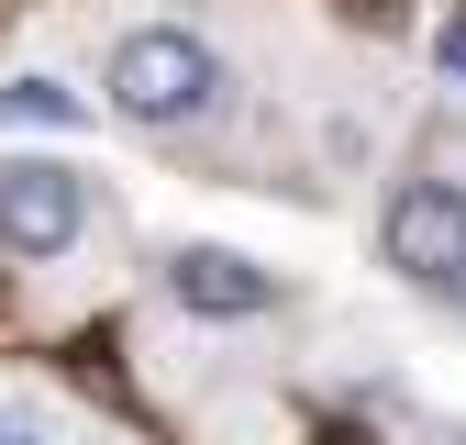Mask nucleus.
I'll return each mask as SVG.
<instances>
[{"label": "nucleus", "mask_w": 466, "mask_h": 445, "mask_svg": "<svg viewBox=\"0 0 466 445\" xmlns=\"http://www.w3.org/2000/svg\"><path fill=\"white\" fill-rule=\"evenodd\" d=\"M0 111H12V123H56V134H67V123H78V89H56V78H12V89H0Z\"/></svg>", "instance_id": "nucleus-5"}, {"label": "nucleus", "mask_w": 466, "mask_h": 445, "mask_svg": "<svg viewBox=\"0 0 466 445\" xmlns=\"http://www.w3.org/2000/svg\"><path fill=\"white\" fill-rule=\"evenodd\" d=\"M311 445H378V434H356V423H322V434H311Z\"/></svg>", "instance_id": "nucleus-7"}, {"label": "nucleus", "mask_w": 466, "mask_h": 445, "mask_svg": "<svg viewBox=\"0 0 466 445\" xmlns=\"http://www.w3.org/2000/svg\"><path fill=\"white\" fill-rule=\"evenodd\" d=\"M89 234V179L56 156H12L0 167V245L12 256H67Z\"/></svg>", "instance_id": "nucleus-3"}, {"label": "nucleus", "mask_w": 466, "mask_h": 445, "mask_svg": "<svg viewBox=\"0 0 466 445\" xmlns=\"http://www.w3.org/2000/svg\"><path fill=\"white\" fill-rule=\"evenodd\" d=\"M433 56H444V67H455V78H466V12L444 23V45H433Z\"/></svg>", "instance_id": "nucleus-6"}, {"label": "nucleus", "mask_w": 466, "mask_h": 445, "mask_svg": "<svg viewBox=\"0 0 466 445\" xmlns=\"http://www.w3.org/2000/svg\"><path fill=\"white\" fill-rule=\"evenodd\" d=\"M111 111L123 123H145V134H178V123H200V111L222 100V56L200 45V34H178V23H145V34H123L111 45Z\"/></svg>", "instance_id": "nucleus-1"}, {"label": "nucleus", "mask_w": 466, "mask_h": 445, "mask_svg": "<svg viewBox=\"0 0 466 445\" xmlns=\"http://www.w3.org/2000/svg\"><path fill=\"white\" fill-rule=\"evenodd\" d=\"M167 301L200 312V323H245V312L278 301V278L256 256H233V245H178V256H167Z\"/></svg>", "instance_id": "nucleus-4"}, {"label": "nucleus", "mask_w": 466, "mask_h": 445, "mask_svg": "<svg viewBox=\"0 0 466 445\" xmlns=\"http://www.w3.org/2000/svg\"><path fill=\"white\" fill-rule=\"evenodd\" d=\"M0 445H34V423H23V412H0Z\"/></svg>", "instance_id": "nucleus-8"}, {"label": "nucleus", "mask_w": 466, "mask_h": 445, "mask_svg": "<svg viewBox=\"0 0 466 445\" xmlns=\"http://www.w3.org/2000/svg\"><path fill=\"white\" fill-rule=\"evenodd\" d=\"M378 256L411 290H466V190L455 179H400L378 212Z\"/></svg>", "instance_id": "nucleus-2"}]
</instances>
